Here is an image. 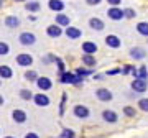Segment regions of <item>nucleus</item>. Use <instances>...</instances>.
I'll use <instances>...</instances> for the list:
<instances>
[{
    "label": "nucleus",
    "instance_id": "nucleus-34",
    "mask_svg": "<svg viewBox=\"0 0 148 138\" xmlns=\"http://www.w3.org/2000/svg\"><path fill=\"white\" fill-rule=\"evenodd\" d=\"M8 51H10V46H8L5 41H0V56L8 54Z\"/></svg>",
    "mask_w": 148,
    "mask_h": 138
},
{
    "label": "nucleus",
    "instance_id": "nucleus-1",
    "mask_svg": "<svg viewBox=\"0 0 148 138\" xmlns=\"http://www.w3.org/2000/svg\"><path fill=\"white\" fill-rule=\"evenodd\" d=\"M59 82L61 84H73V85H81L84 82V77L74 74V72H69V71H64L63 74H59Z\"/></svg>",
    "mask_w": 148,
    "mask_h": 138
},
{
    "label": "nucleus",
    "instance_id": "nucleus-12",
    "mask_svg": "<svg viewBox=\"0 0 148 138\" xmlns=\"http://www.w3.org/2000/svg\"><path fill=\"white\" fill-rule=\"evenodd\" d=\"M36 85H38V89H40V92H46V90H49L53 87V82H51L49 77H38Z\"/></svg>",
    "mask_w": 148,
    "mask_h": 138
},
{
    "label": "nucleus",
    "instance_id": "nucleus-36",
    "mask_svg": "<svg viewBox=\"0 0 148 138\" xmlns=\"http://www.w3.org/2000/svg\"><path fill=\"white\" fill-rule=\"evenodd\" d=\"M66 100H68V94L64 92L63 97H61V105H59V115H64V105H66Z\"/></svg>",
    "mask_w": 148,
    "mask_h": 138
},
{
    "label": "nucleus",
    "instance_id": "nucleus-23",
    "mask_svg": "<svg viewBox=\"0 0 148 138\" xmlns=\"http://www.w3.org/2000/svg\"><path fill=\"white\" fill-rule=\"evenodd\" d=\"M137 31H138V35L148 38V21H138L137 23Z\"/></svg>",
    "mask_w": 148,
    "mask_h": 138
},
{
    "label": "nucleus",
    "instance_id": "nucleus-13",
    "mask_svg": "<svg viewBox=\"0 0 148 138\" xmlns=\"http://www.w3.org/2000/svg\"><path fill=\"white\" fill-rule=\"evenodd\" d=\"M63 33H64L63 27H59V25H56V23H53V25H49V27L46 28V35L49 38H59Z\"/></svg>",
    "mask_w": 148,
    "mask_h": 138
},
{
    "label": "nucleus",
    "instance_id": "nucleus-19",
    "mask_svg": "<svg viewBox=\"0 0 148 138\" xmlns=\"http://www.w3.org/2000/svg\"><path fill=\"white\" fill-rule=\"evenodd\" d=\"M12 117H13V120H15L16 123H20V125L21 123H25L27 122V118H28L27 113L21 110V109H15V110L12 112Z\"/></svg>",
    "mask_w": 148,
    "mask_h": 138
},
{
    "label": "nucleus",
    "instance_id": "nucleus-5",
    "mask_svg": "<svg viewBox=\"0 0 148 138\" xmlns=\"http://www.w3.org/2000/svg\"><path fill=\"white\" fill-rule=\"evenodd\" d=\"M18 41H20V44H23V46H32V44L36 43V36L30 31H23L20 36H18Z\"/></svg>",
    "mask_w": 148,
    "mask_h": 138
},
{
    "label": "nucleus",
    "instance_id": "nucleus-28",
    "mask_svg": "<svg viewBox=\"0 0 148 138\" xmlns=\"http://www.w3.org/2000/svg\"><path fill=\"white\" fill-rule=\"evenodd\" d=\"M137 77L148 81V68H147V66H140V68H138V71H137Z\"/></svg>",
    "mask_w": 148,
    "mask_h": 138
},
{
    "label": "nucleus",
    "instance_id": "nucleus-42",
    "mask_svg": "<svg viewBox=\"0 0 148 138\" xmlns=\"http://www.w3.org/2000/svg\"><path fill=\"white\" fill-rule=\"evenodd\" d=\"M15 2H27V0H15Z\"/></svg>",
    "mask_w": 148,
    "mask_h": 138
},
{
    "label": "nucleus",
    "instance_id": "nucleus-37",
    "mask_svg": "<svg viewBox=\"0 0 148 138\" xmlns=\"http://www.w3.org/2000/svg\"><path fill=\"white\" fill-rule=\"evenodd\" d=\"M117 74H122V68H114L106 72V76H117Z\"/></svg>",
    "mask_w": 148,
    "mask_h": 138
},
{
    "label": "nucleus",
    "instance_id": "nucleus-26",
    "mask_svg": "<svg viewBox=\"0 0 148 138\" xmlns=\"http://www.w3.org/2000/svg\"><path fill=\"white\" fill-rule=\"evenodd\" d=\"M25 8H27L30 13H36V12H40L41 5H40V2H28L27 5H25Z\"/></svg>",
    "mask_w": 148,
    "mask_h": 138
},
{
    "label": "nucleus",
    "instance_id": "nucleus-14",
    "mask_svg": "<svg viewBox=\"0 0 148 138\" xmlns=\"http://www.w3.org/2000/svg\"><path fill=\"white\" fill-rule=\"evenodd\" d=\"M64 35L69 38V40H79L81 36H82V31H81L79 28H76V27H71L69 25L66 30H64Z\"/></svg>",
    "mask_w": 148,
    "mask_h": 138
},
{
    "label": "nucleus",
    "instance_id": "nucleus-44",
    "mask_svg": "<svg viewBox=\"0 0 148 138\" xmlns=\"http://www.w3.org/2000/svg\"><path fill=\"white\" fill-rule=\"evenodd\" d=\"M5 138H15V137H10V135H8V137H5Z\"/></svg>",
    "mask_w": 148,
    "mask_h": 138
},
{
    "label": "nucleus",
    "instance_id": "nucleus-22",
    "mask_svg": "<svg viewBox=\"0 0 148 138\" xmlns=\"http://www.w3.org/2000/svg\"><path fill=\"white\" fill-rule=\"evenodd\" d=\"M13 76V71H12L10 66H0V79H10Z\"/></svg>",
    "mask_w": 148,
    "mask_h": 138
},
{
    "label": "nucleus",
    "instance_id": "nucleus-32",
    "mask_svg": "<svg viewBox=\"0 0 148 138\" xmlns=\"http://www.w3.org/2000/svg\"><path fill=\"white\" fill-rule=\"evenodd\" d=\"M25 79L30 81V82H36L38 74L35 72V71H27V72H25Z\"/></svg>",
    "mask_w": 148,
    "mask_h": 138
},
{
    "label": "nucleus",
    "instance_id": "nucleus-20",
    "mask_svg": "<svg viewBox=\"0 0 148 138\" xmlns=\"http://www.w3.org/2000/svg\"><path fill=\"white\" fill-rule=\"evenodd\" d=\"M82 64L86 68H94L97 64V59H95L94 54H82Z\"/></svg>",
    "mask_w": 148,
    "mask_h": 138
},
{
    "label": "nucleus",
    "instance_id": "nucleus-27",
    "mask_svg": "<svg viewBox=\"0 0 148 138\" xmlns=\"http://www.w3.org/2000/svg\"><path fill=\"white\" fill-rule=\"evenodd\" d=\"M123 113H125V117L133 118L135 115H137V109L132 107V105H125V107H123Z\"/></svg>",
    "mask_w": 148,
    "mask_h": 138
},
{
    "label": "nucleus",
    "instance_id": "nucleus-17",
    "mask_svg": "<svg viewBox=\"0 0 148 138\" xmlns=\"http://www.w3.org/2000/svg\"><path fill=\"white\" fill-rule=\"evenodd\" d=\"M54 21H56V25H59V27H63V28H68L69 25H71V18H69L68 15H64L63 12L56 15V18H54Z\"/></svg>",
    "mask_w": 148,
    "mask_h": 138
},
{
    "label": "nucleus",
    "instance_id": "nucleus-39",
    "mask_svg": "<svg viewBox=\"0 0 148 138\" xmlns=\"http://www.w3.org/2000/svg\"><path fill=\"white\" fill-rule=\"evenodd\" d=\"M102 0H86V3L87 5H90V7H95V5H99Z\"/></svg>",
    "mask_w": 148,
    "mask_h": 138
},
{
    "label": "nucleus",
    "instance_id": "nucleus-25",
    "mask_svg": "<svg viewBox=\"0 0 148 138\" xmlns=\"http://www.w3.org/2000/svg\"><path fill=\"white\" fill-rule=\"evenodd\" d=\"M137 71H138V69L135 68V66H132V64H127V66H123V68H122V74H123V76L132 74L133 77H137Z\"/></svg>",
    "mask_w": 148,
    "mask_h": 138
},
{
    "label": "nucleus",
    "instance_id": "nucleus-16",
    "mask_svg": "<svg viewBox=\"0 0 148 138\" xmlns=\"http://www.w3.org/2000/svg\"><path fill=\"white\" fill-rule=\"evenodd\" d=\"M64 7L66 5H64L63 0H49V2H48V8L56 12V13H61V12L64 10Z\"/></svg>",
    "mask_w": 148,
    "mask_h": 138
},
{
    "label": "nucleus",
    "instance_id": "nucleus-2",
    "mask_svg": "<svg viewBox=\"0 0 148 138\" xmlns=\"http://www.w3.org/2000/svg\"><path fill=\"white\" fill-rule=\"evenodd\" d=\"M130 87H132V90L137 92V94H145V92L148 90V81L140 79V77H135L133 82L130 84Z\"/></svg>",
    "mask_w": 148,
    "mask_h": 138
},
{
    "label": "nucleus",
    "instance_id": "nucleus-43",
    "mask_svg": "<svg viewBox=\"0 0 148 138\" xmlns=\"http://www.w3.org/2000/svg\"><path fill=\"white\" fill-rule=\"evenodd\" d=\"M2 3H3V0H0V7H2Z\"/></svg>",
    "mask_w": 148,
    "mask_h": 138
},
{
    "label": "nucleus",
    "instance_id": "nucleus-29",
    "mask_svg": "<svg viewBox=\"0 0 148 138\" xmlns=\"http://www.w3.org/2000/svg\"><path fill=\"white\" fill-rule=\"evenodd\" d=\"M137 107H138L142 112H148V97H142V99L138 100Z\"/></svg>",
    "mask_w": 148,
    "mask_h": 138
},
{
    "label": "nucleus",
    "instance_id": "nucleus-4",
    "mask_svg": "<svg viewBox=\"0 0 148 138\" xmlns=\"http://www.w3.org/2000/svg\"><path fill=\"white\" fill-rule=\"evenodd\" d=\"M107 16H109L112 21L123 20V18H125V15H123V8H120V7H110V8L107 10Z\"/></svg>",
    "mask_w": 148,
    "mask_h": 138
},
{
    "label": "nucleus",
    "instance_id": "nucleus-40",
    "mask_svg": "<svg viewBox=\"0 0 148 138\" xmlns=\"http://www.w3.org/2000/svg\"><path fill=\"white\" fill-rule=\"evenodd\" d=\"M25 138H40V137H38L35 132H28L27 135H25Z\"/></svg>",
    "mask_w": 148,
    "mask_h": 138
},
{
    "label": "nucleus",
    "instance_id": "nucleus-11",
    "mask_svg": "<svg viewBox=\"0 0 148 138\" xmlns=\"http://www.w3.org/2000/svg\"><path fill=\"white\" fill-rule=\"evenodd\" d=\"M102 120H104V122H107V123H112V125H114V123L119 122V115H117V112L106 109V110L102 112Z\"/></svg>",
    "mask_w": 148,
    "mask_h": 138
},
{
    "label": "nucleus",
    "instance_id": "nucleus-18",
    "mask_svg": "<svg viewBox=\"0 0 148 138\" xmlns=\"http://www.w3.org/2000/svg\"><path fill=\"white\" fill-rule=\"evenodd\" d=\"M89 27L92 28V30H95V31H102L104 28H106V23L101 20V18H97V16H92L89 20Z\"/></svg>",
    "mask_w": 148,
    "mask_h": 138
},
{
    "label": "nucleus",
    "instance_id": "nucleus-30",
    "mask_svg": "<svg viewBox=\"0 0 148 138\" xmlns=\"http://www.w3.org/2000/svg\"><path fill=\"white\" fill-rule=\"evenodd\" d=\"M33 96H35V94H32V90L30 89H21L20 90V97L23 99V100H32Z\"/></svg>",
    "mask_w": 148,
    "mask_h": 138
},
{
    "label": "nucleus",
    "instance_id": "nucleus-35",
    "mask_svg": "<svg viewBox=\"0 0 148 138\" xmlns=\"http://www.w3.org/2000/svg\"><path fill=\"white\" fill-rule=\"evenodd\" d=\"M54 63H56V66H58V71H59V74H63L64 71H66V66H64L63 59H61V58H58V56H56V61H54Z\"/></svg>",
    "mask_w": 148,
    "mask_h": 138
},
{
    "label": "nucleus",
    "instance_id": "nucleus-31",
    "mask_svg": "<svg viewBox=\"0 0 148 138\" xmlns=\"http://www.w3.org/2000/svg\"><path fill=\"white\" fill-rule=\"evenodd\" d=\"M61 138H76V133H74V130H71V128H63Z\"/></svg>",
    "mask_w": 148,
    "mask_h": 138
},
{
    "label": "nucleus",
    "instance_id": "nucleus-38",
    "mask_svg": "<svg viewBox=\"0 0 148 138\" xmlns=\"http://www.w3.org/2000/svg\"><path fill=\"white\" fill-rule=\"evenodd\" d=\"M107 3H109L110 7H120L122 0H107Z\"/></svg>",
    "mask_w": 148,
    "mask_h": 138
},
{
    "label": "nucleus",
    "instance_id": "nucleus-8",
    "mask_svg": "<svg viewBox=\"0 0 148 138\" xmlns=\"http://www.w3.org/2000/svg\"><path fill=\"white\" fill-rule=\"evenodd\" d=\"M130 58L135 59V61H142L145 56H147V51H145V48H142V46H133V48H130Z\"/></svg>",
    "mask_w": 148,
    "mask_h": 138
},
{
    "label": "nucleus",
    "instance_id": "nucleus-10",
    "mask_svg": "<svg viewBox=\"0 0 148 138\" xmlns=\"http://www.w3.org/2000/svg\"><path fill=\"white\" fill-rule=\"evenodd\" d=\"M33 102H35L38 107H48L51 100H49V97H48L45 92H40V94H35V96H33Z\"/></svg>",
    "mask_w": 148,
    "mask_h": 138
},
{
    "label": "nucleus",
    "instance_id": "nucleus-45",
    "mask_svg": "<svg viewBox=\"0 0 148 138\" xmlns=\"http://www.w3.org/2000/svg\"><path fill=\"white\" fill-rule=\"evenodd\" d=\"M0 81H2V79H0ZM0 84H2V82H0Z\"/></svg>",
    "mask_w": 148,
    "mask_h": 138
},
{
    "label": "nucleus",
    "instance_id": "nucleus-24",
    "mask_svg": "<svg viewBox=\"0 0 148 138\" xmlns=\"http://www.w3.org/2000/svg\"><path fill=\"white\" fill-rule=\"evenodd\" d=\"M74 74L81 76V77H87V76H92L94 74V69H87V68H76V71H74Z\"/></svg>",
    "mask_w": 148,
    "mask_h": 138
},
{
    "label": "nucleus",
    "instance_id": "nucleus-33",
    "mask_svg": "<svg viewBox=\"0 0 148 138\" xmlns=\"http://www.w3.org/2000/svg\"><path fill=\"white\" fill-rule=\"evenodd\" d=\"M123 15H125V18L132 20V18H135V16H137V12L133 10V8H123Z\"/></svg>",
    "mask_w": 148,
    "mask_h": 138
},
{
    "label": "nucleus",
    "instance_id": "nucleus-21",
    "mask_svg": "<svg viewBox=\"0 0 148 138\" xmlns=\"http://www.w3.org/2000/svg\"><path fill=\"white\" fill-rule=\"evenodd\" d=\"M5 27H8V28H18V27H20V18H18V16H13V15L7 16V18H5Z\"/></svg>",
    "mask_w": 148,
    "mask_h": 138
},
{
    "label": "nucleus",
    "instance_id": "nucleus-9",
    "mask_svg": "<svg viewBox=\"0 0 148 138\" xmlns=\"http://www.w3.org/2000/svg\"><path fill=\"white\" fill-rule=\"evenodd\" d=\"M106 44L112 49H119L122 46V40L117 35H107L106 36Z\"/></svg>",
    "mask_w": 148,
    "mask_h": 138
},
{
    "label": "nucleus",
    "instance_id": "nucleus-15",
    "mask_svg": "<svg viewBox=\"0 0 148 138\" xmlns=\"http://www.w3.org/2000/svg\"><path fill=\"white\" fill-rule=\"evenodd\" d=\"M81 48H82V53L84 54H95L97 49H99V46H97L94 41H84Z\"/></svg>",
    "mask_w": 148,
    "mask_h": 138
},
{
    "label": "nucleus",
    "instance_id": "nucleus-6",
    "mask_svg": "<svg viewBox=\"0 0 148 138\" xmlns=\"http://www.w3.org/2000/svg\"><path fill=\"white\" fill-rule=\"evenodd\" d=\"M16 64L18 66H21V68H30L33 64V56L32 54H28V53H21V54H18L16 56Z\"/></svg>",
    "mask_w": 148,
    "mask_h": 138
},
{
    "label": "nucleus",
    "instance_id": "nucleus-41",
    "mask_svg": "<svg viewBox=\"0 0 148 138\" xmlns=\"http://www.w3.org/2000/svg\"><path fill=\"white\" fill-rule=\"evenodd\" d=\"M0 105H3V96H0Z\"/></svg>",
    "mask_w": 148,
    "mask_h": 138
},
{
    "label": "nucleus",
    "instance_id": "nucleus-3",
    "mask_svg": "<svg viewBox=\"0 0 148 138\" xmlns=\"http://www.w3.org/2000/svg\"><path fill=\"white\" fill-rule=\"evenodd\" d=\"M73 113H74V117H76V118H89V117H90L89 107H87V105H82V104L74 105Z\"/></svg>",
    "mask_w": 148,
    "mask_h": 138
},
{
    "label": "nucleus",
    "instance_id": "nucleus-7",
    "mask_svg": "<svg viewBox=\"0 0 148 138\" xmlns=\"http://www.w3.org/2000/svg\"><path fill=\"white\" fill-rule=\"evenodd\" d=\"M95 97H97L101 102H110L112 99H114L112 92L109 89H106V87H99V89L95 90Z\"/></svg>",
    "mask_w": 148,
    "mask_h": 138
}]
</instances>
